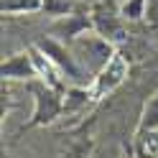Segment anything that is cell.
<instances>
[{
  "label": "cell",
  "instance_id": "8992f818",
  "mask_svg": "<svg viewBox=\"0 0 158 158\" xmlns=\"http://www.w3.org/2000/svg\"><path fill=\"white\" fill-rule=\"evenodd\" d=\"M89 31H94L89 8H87V10H72L66 15H59V18L51 21V26H48V36L59 38V41H64V44H72L79 36H84Z\"/></svg>",
  "mask_w": 158,
  "mask_h": 158
},
{
  "label": "cell",
  "instance_id": "277c9868",
  "mask_svg": "<svg viewBox=\"0 0 158 158\" xmlns=\"http://www.w3.org/2000/svg\"><path fill=\"white\" fill-rule=\"evenodd\" d=\"M89 15H92L94 33H100L102 38H107L117 48L127 41V21L120 15L117 8H110L105 3H94V5H89Z\"/></svg>",
  "mask_w": 158,
  "mask_h": 158
},
{
  "label": "cell",
  "instance_id": "4fadbf2b",
  "mask_svg": "<svg viewBox=\"0 0 158 158\" xmlns=\"http://www.w3.org/2000/svg\"><path fill=\"white\" fill-rule=\"evenodd\" d=\"M148 5H151V0H120L117 10L127 23H138L143 18H148Z\"/></svg>",
  "mask_w": 158,
  "mask_h": 158
},
{
  "label": "cell",
  "instance_id": "9c48e42d",
  "mask_svg": "<svg viewBox=\"0 0 158 158\" xmlns=\"http://www.w3.org/2000/svg\"><path fill=\"white\" fill-rule=\"evenodd\" d=\"M133 158H158V130H135L130 138Z\"/></svg>",
  "mask_w": 158,
  "mask_h": 158
},
{
  "label": "cell",
  "instance_id": "7a4b0ae2",
  "mask_svg": "<svg viewBox=\"0 0 158 158\" xmlns=\"http://www.w3.org/2000/svg\"><path fill=\"white\" fill-rule=\"evenodd\" d=\"M33 46L59 69V72H61V77L66 79V84H79V87H89L92 84V77L87 74L82 69V64L77 61V56L72 54L69 44H64V41H59V38L44 33V36H38L33 41Z\"/></svg>",
  "mask_w": 158,
  "mask_h": 158
},
{
  "label": "cell",
  "instance_id": "ba28073f",
  "mask_svg": "<svg viewBox=\"0 0 158 158\" xmlns=\"http://www.w3.org/2000/svg\"><path fill=\"white\" fill-rule=\"evenodd\" d=\"M94 105V97L89 87H79V84H69L64 89V117H77L87 112Z\"/></svg>",
  "mask_w": 158,
  "mask_h": 158
},
{
  "label": "cell",
  "instance_id": "5bb4252c",
  "mask_svg": "<svg viewBox=\"0 0 158 158\" xmlns=\"http://www.w3.org/2000/svg\"><path fill=\"white\" fill-rule=\"evenodd\" d=\"M148 15H151L153 21H158V0H151V5H148Z\"/></svg>",
  "mask_w": 158,
  "mask_h": 158
},
{
  "label": "cell",
  "instance_id": "52a82bcc",
  "mask_svg": "<svg viewBox=\"0 0 158 158\" xmlns=\"http://www.w3.org/2000/svg\"><path fill=\"white\" fill-rule=\"evenodd\" d=\"M0 74H3V82H36L38 79V69H36V61H33V54L31 48H23V51H15L10 54L3 61V66H0Z\"/></svg>",
  "mask_w": 158,
  "mask_h": 158
},
{
  "label": "cell",
  "instance_id": "6da1fadb",
  "mask_svg": "<svg viewBox=\"0 0 158 158\" xmlns=\"http://www.w3.org/2000/svg\"><path fill=\"white\" fill-rule=\"evenodd\" d=\"M26 89L31 92L33 110H31V117L18 127V135L26 133V130H33V127H48V125H54L59 117H64V92L48 87L41 79L28 82Z\"/></svg>",
  "mask_w": 158,
  "mask_h": 158
},
{
  "label": "cell",
  "instance_id": "5b68a950",
  "mask_svg": "<svg viewBox=\"0 0 158 158\" xmlns=\"http://www.w3.org/2000/svg\"><path fill=\"white\" fill-rule=\"evenodd\" d=\"M127 74H130V61L125 59L123 51H117V54L110 59V64H107L102 72L92 79V84H89L94 102H100V100H105V97L115 94V92L127 82Z\"/></svg>",
  "mask_w": 158,
  "mask_h": 158
},
{
  "label": "cell",
  "instance_id": "8fae6325",
  "mask_svg": "<svg viewBox=\"0 0 158 158\" xmlns=\"http://www.w3.org/2000/svg\"><path fill=\"white\" fill-rule=\"evenodd\" d=\"M46 0H3L0 10L3 15H31V13H41Z\"/></svg>",
  "mask_w": 158,
  "mask_h": 158
},
{
  "label": "cell",
  "instance_id": "30bf717a",
  "mask_svg": "<svg viewBox=\"0 0 158 158\" xmlns=\"http://www.w3.org/2000/svg\"><path fill=\"white\" fill-rule=\"evenodd\" d=\"M135 130H158V89L145 100L140 115H138Z\"/></svg>",
  "mask_w": 158,
  "mask_h": 158
},
{
  "label": "cell",
  "instance_id": "7c38bea8",
  "mask_svg": "<svg viewBox=\"0 0 158 158\" xmlns=\"http://www.w3.org/2000/svg\"><path fill=\"white\" fill-rule=\"evenodd\" d=\"M92 158H133L130 153V143H120V140H102L94 145Z\"/></svg>",
  "mask_w": 158,
  "mask_h": 158
},
{
  "label": "cell",
  "instance_id": "3957f363",
  "mask_svg": "<svg viewBox=\"0 0 158 158\" xmlns=\"http://www.w3.org/2000/svg\"><path fill=\"white\" fill-rule=\"evenodd\" d=\"M69 48H72V54L77 56V61L82 64V69L92 79L100 74L102 69L110 64V59L117 54V46L110 44L107 38H102L100 33H94V31L79 36L77 41L69 44Z\"/></svg>",
  "mask_w": 158,
  "mask_h": 158
}]
</instances>
